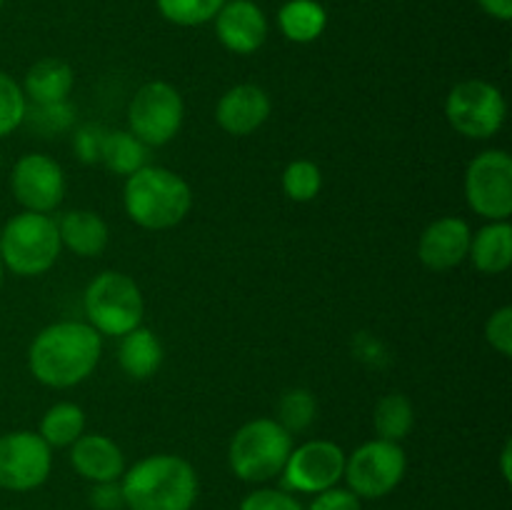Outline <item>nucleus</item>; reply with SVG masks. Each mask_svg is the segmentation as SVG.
I'll return each instance as SVG.
<instances>
[{
	"mask_svg": "<svg viewBox=\"0 0 512 510\" xmlns=\"http://www.w3.org/2000/svg\"><path fill=\"white\" fill-rule=\"evenodd\" d=\"M103 355V335L85 320L45 325L28 348V368L40 385L68 390L93 375Z\"/></svg>",
	"mask_w": 512,
	"mask_h": 510,
	"instance_id": "f257e3e1",
	"label": "nucleus"
},
{
	"mask_svg": "<svg viewBox=\"0 0 512 510\" xmlns=\"http://www.w3.org/2000/svg\"><path fill=\"white\" fill-rule=\"evenodd\" d=\"M125 510H193L198 473L183 455L155 453L125 468Z\"/></svg>",
	"mask_w": 512,
	"mask_h": 510,
	"instance_id": "f03ea898",
	"label": "nucleus"
},
{
	"mask_svg": "<svg viewBox=\"0 0 512 510\" xmlns=\"http://www.w3.org/2000/svg\"><path fill=\"white\" fill-rule=\"evenodd\" d=\"M123 208L138 228L170 230L193 208V190L183 175L163 165H145L125 178Z\"/></svg>",
	"mask_w": 512,
	"mask_h": 510,
	"instance_id": "7ed1b4c3",
	"label": "nucleus"
},
{
	"mask_svg": "<svg viewBox=\"0 0 512 510\" xmlns=\"http://www.w3.org/2000/svg\"><path fill=\"white\" fill-rule=\"evenodd\" d=\"M293 450V435L275 418H253L240 425L230 438L228 463L243 483H268L280 478Z\"/></svg>",
	"mask_w": 512,
	"mask_h": 510,
	"instance_id": "20e7f679",
	"label": "nucleus"
},
{
	"mask_svg": "<svg viewBox=\"0 0 512 510\" xmlns=\"http://www.w3.org/2000/svg\"><path fill=\"white\" fill-rule=\"evenodd\" d=\"M60 235L50 215L23 213L13 215L0 230V260L3 268L20 278H35L48 273L58 260Z\"/></svg>",
	"mask_w": 512,
	"mask_h": 510,
	"instance_id": "39448f33",
	"label": "nucleus"
},
{
	"mask_svg": "<svg viewBox=\"0 0 512 510\" xmlns=\"http://www.w3.org/2000/svg\"><path fill=\"white\" fill-rule=\"evenodd\" d=\"M83 310L85 323L93 325L100 335L120 338L143 325V290L130 275L105 270V273L95 275L85 288Z\"/></svg>",
	"mask_w": 512,
	"mask_h": 510,
	"instance_id": "423d86ee",
	"label": "nucleus"
},
{
	"mask_svg": "<svg viewBox=\"0 0 512 510\" xmlns=\"http://www.w3.org/2000/svg\"><path fill=\"white\" fill-rule=\"evenodd\" d=\"M445 118L463 138L490 140L503 130L508 103L498 85L480 78L463 80L445 98Z\"/></svg>",
	"mask_w": 512,
	"mask_h": 510,
	"instance_id": "0eeeda50",
	"label": "nucleus"
},
{
	"mask_svg": "<svg viewBox=\"0 0 512 510\" xmlns=\"http://www.w3.org/2000/svg\"><path fill=\"white\" fill-rule=\"evenodd\" d=\"M405 470L408 455L403 445L375 438L345 455L343 480L360 500H380L403 483Z\"/></svg>",
	"mask_w": 512,
	"mask_h": 510,
	"instance_id": "6e6552de",
	"label": "nucleus"
},
{
	"mask_svg": "<svg viewBox=\"0 0 512 510\" xmlns=\"http://www.w3.org/2000/svg\"><path fill=\"white\" fill-rule=\"evenodd\" d=\"M183 120V95L165 80H150L140 85L128 105V130L148 148L168 145L180 133Z\"/></svg>",
	"mask_w": 512,
	"mask_h": 510,
	"instance_id": "1a4fd4ad",
	"label": "nucleus"
},
{
	"mask_svg": "<svg viewBox=\"0 0 512 510\" xmlns=\"http://www.w3.org/2000/svg\"><path fill=\"white\" fill-rule=\"evenodd\" d=\"M465 203L475 215L493 220H510L512 215V158L505 150H483L465 170Z\"/></svg>",
	"mask_w": 512,
	"mask_h": 510,
	"instance_id": "9d476101",
	"label": "nucleus"
},
{
	"mask_svg": "<svg viewBox=\"0 0 512 510\" xmlns=\"http://www.w3.org/2000/svg\"><path fill=\"white\" fill-rule=\"evenodd\" d=\"M53 470V448L33 430L0 435V488L28 493L40 488Z\"/></svg>",
	"mask_w": 512,
	"mask_h": 510,
	"instance_id": "9b49d317",
	"label": "nucleus"
},
{
	"mask_svg": "<svg viewBox=\"0 0 512 510\" xmlns=\"http://www.w3.org/2000/svg\"><path fill=\"white\" fill-rule=\"evenodd\" d=\"M345 450L333 440H308L290 450L280 473L288 493L315 495L335 488L345 473Z\"/></svg>",
	"mask_w": 512,
	"mask_h": 510,
	"instance_id": "f8f14e48",
	"label": "nucleus"
},
{
	"mask_svg": "<svg viewBox=\"0 0 512 510\" xmlns=\"http://www.w3.org/2000/svg\"><path fill=\"white\" fill-rule=\"evenodd\" d=\"M10 190L23 210L50 215L63 203L68 183L58 160L45 153H28L13 165Z\"/></svg>",
	"mask_w": 512,
	"mask_h": 510,
	"instance_id": "ddd939ff",
	"label": "nucleus"
},
{
	"mask_svg": "<svg viewBox=\"0 0 512 510\" xmlns=\"http://www.w3.org/2000/svg\"><path fill=\"white\" fill-rule=\"evenodd\" d=\"M220 45L233 55H253L268 40V15L253 0H225L213 18Z\"/></svg>",
	"mask_w": 512,
	"mask_h": 510,
	"instance_id": "4468645a",
	"label": "nucleus"
},
{
	"mask_svg": "<svg viewBox=\"0 0 512 510\" xmlns=\"http://www.w3.org/2000/svg\"><path fill=\"white\" fill-rule=\"evenodd\" d=\"M470 238H473V230H470V225L463 218L445 215V218L433 220L420 233V263L428 270H433V273H445V270L458 268L463 260H468Z\"/></svg>",
	"mask_w": 512,
	"mask_h": 510,
	"instance_id": "2eb2a0df",
	"label": "nucleus"
},
{
	"mask_svg": "<svg viewBox=\"0 0 512 510\" xmlns=\"http://www.w3.org/2000/svg\"><path fill=\"white\" fill-rule=\"evenodd\" d=\"M270 110H273V103L265 88L255 83H240L220 95L215 105V123L228 135L243 138L268 123Z\"/></svg>",
	"mask_w": 512,
	"mask_h": 510,
	"instance_id": "dca6fc26",
	"label": "nucleus"
},
{
	"mask_svg": "<svg viewBox=\"0 0 512 510\" xmlns=\"http://www.w3.org/2000/svg\"><path fill=\"white\" fill-rule=\"evenodd\" d=\"M70 465L88 483H110L123 478L125 455L108 435L83 433L70 445Z\"/></svg>",
	"mask_w": 512,
	"mask_h": 510,
	"instance_id": "f3484780",
	"label": "nucleus"
},
{
	"mask_svg": "<svg viewBox=\"0 0 512 510\" xmlns=\"http://www.w3.org/2000/svg\"><path fill=\"white\" fill-rule=\"evenodd\" d=\"M60 245L78 258H98L110 243V228L95 210H68L55 220Z\"/></svg>",
	"mask_w": 512,
	"mask_h": 510,
	"instance_id": "a211bd4d",
	"label": "nucleus"
},
{
	"mask_svg": "<svg viewBox=\"0 0 512 510\" xmlns=\"http://www.w3.org/2000/svg\"><path fill=\"white\" fill-rule=\"evenodd\" d=\"M75 73L65 60L60 58H43L28 68L23 78L25 100L33 105H50L68 100L73 90Z\"/></svg>",
	"mask_w": 512,
	"mask_h": 510,
	"instance_id": "6ab92c4d",
	"label": "nucleus"
},
{
	"mask_svg": "<svg viewBox=\"0 0 512 510\" xmlns=\"http://www.w3.org/2000/svg\"><path fill=\"white\" fill-rule=\"evenodd\" d=\"M468 258L483 275H503L512 265V225L510 220H493L470 238Z\"/></svg>",
	"mask_w": 512,
	"mask_h": 510,
	"instance_id": "aec40b11",
	"label": "nucleus"
},
{
	"mask_svg": "<svg viewBox=\"0 0 512 510\" xmlns=\"http://www.w3.org/2000/svg\"><path fill=\"white\" fill-rule=\"evenodd\" d=\"M163 343L150 328L138 325L130 333L120 335L118 365L130 380H148L163 365Z\"/></svg>",
	"mask_w": 512,
	"mask_h": 510,
	"instance_id": "412c9836",
	"label": "nucleus"
},
{
	"mask_svg": "<svg viewBox=\"0 0 512 510\" xmlns=\"http://www.w3.org/2000/svg\"><path fill=\"white\" fill-rule=\"evenodd\" d=\"M278 28L290 43L308 45L328 28V13L318 0H288L278 10Z\"/></svg>",
	"mask_w": 512,
	"mask_h": 510,
	"instance_id": "4be33fe9",
	"label": "nucleus"
},
{
	"mask_svg": "<svg viewBox=\"0 0 512 510\" xmlns=\"http://www.w3.org/2000/svg\"><path fill=\"white\" fill-rule=\"evenodd\" d=\"M150 148L143 140L135 138L130 130H105L103 150H100V163L113 175H133L135 170L145 168Z\"/></svg>",
	"mask_w": 512,
	"mask_h": 510,
	"instance_id": "5701e85b",
	"label": "nucleus"
},
{
	"mask_svg": "<svg viewBox=\"0 0 512 510\" xmlns=\"http://www.w3.org/2000/svg\"><path fill=\"white\" fill-rule=\"evenodd\" d=\"M85 433V413L75 403H55L40 418L38 435L50 448H70Z\"/></svg>",
	"mask_w": 512,
	"mask_h": 510,
	"instance_id": "b1692460",
	"label": "nucleus"
},
{
	"mask_svg": "<svg viewBox=\"0 0 512 510\" xmlns=\"http://www.w3.org/2000/svg\"><path fill=\"white\" fill-rule=\"evenodd\" d=\"M413 425V403L403 393H390L378 400V405L373 410V428L378 433V438L390 440V443H400V440L408 438Z\"/></svg>",
	"mask_w": 512,
	"mask_h": 510,
	"instance_id": "393cba45",
	"label": "nucleus"
},
{
	"mask_svg": "<svg viewBox=\"0 0 512 510\" xmlns=\"http://www.w3.org/2000/svg\"><path fill=\"white\" fill-rule=\"evenodd\" d=\"M223 3L225 0H155L158 13L168 23L180 25V28H198V25L213 23Z\"/></svg>",
	"mask_w": 512,
	"mask_h": 510,
	"instance_id": "a878e982",
	"label": "nucleus"
},
{
	"mask_svg": "<svg viewBox=\"0 0 512 510\" xmlns=\"http://www.w3.org/2000/svg\"><path fill=\"white\" fill-rule=\"evenodd\" d=\"M280 183H283V193L293 203H310V200L318 198L320 188H323V173L313 160L300 158L285 165Z\"/></svg>",
	"mask_w": 512,
	"mask_h": 510,
	"instance_id": "bb28decb",
	"label": "nucleus"
},
{
	"mask_svg": "<svg viewBox=\"0 0 512 510\" xmlns=\"http://www.w3.org/2000/svg\"><path fill=\"white\" fill-rule=\"evenodd\" d=\"M318 413V403H315V395L305 388H293L285 390L283 398L278 403V423L288 430L290 435L300 433V430L310 428Z\"/></svg>",
	"mask_w": 512,
	"mask_h": 510,
	"instance_id": "cd10ccee",
	"label": "nucleus"
},
{
	"mask_svg": "<svg viewBox=\"0 0 512 510\" xmlns=\"http://www.w3.org/2000/svg\"><path fill=\"white\" fill-rule=\"evenodd\" d=\"M28 100L13 75L0 70V138H8L23 125Z\"/></svg>",
	"mask_w": 512,
	"mask_h": 510,
	"instance_id": "c85d7f7f",
	"label": "nucleus"
},
{
	"mask_svg": "<svg viewBox=\"0 0 512 510\" xmlns=\"http://www.w3.org/2000/svg\"><path fill=\"white\" fill-rule=\"evenodd\" d=\"M75 110L68 100L63 103H50V105H30L25 110L23 123H30L40 135H58L73 125Z\"/></svg>",
	"mask_w": 512,
	"mask_h": 510,
	"instance_id": "c756f323",
	"label": "nucleus"
},
{
	"mask_svg": "<svg viewBox=\"0 0 512 510\" xmlns=\"http://www.w3.org/2000/svg\"><path fill=\"white\" fill-rule=\"evenodd\" d=\"M485 340H488L490 348L495 353H500L503 358L512 355V308L503 305V308L493 310L488 320H485Z\"/></svg>",
	"mask_w": 512,
	"mask_h": 510,
	"instance_id": "7c9ffc66",
	"label": "nucleus"
},
{
	"mask_svg": "<svg viewBox=\"0 0 512 510\" xmlns=\"http://www.w3.org/2000/svg\"><path fill=\"white\" fill-rule=\"evenodd\" d=\"M238 510H305L300 500L288 490L258 488L248 493L240 503Z\"/></svg>",
	"mask_w": 512,
	"mask_h": 510,
	"instance_id": "2f4dec72",
	"label": "nucleus"
},
{
	"mask_svg": "<svg viewBox=\"0 0 512 510\" xmlns=\"http://www.w3.org/2000/svg\"><path fill=\"white\" fill-rule=\"evenodd\" d=\"M103 138H105V128H100V125H83V128H78L73 135L75 155L88 165L100 163Z\"/></svg>",
	"mask_w": 512,
	"mask_h": 510,
	"instance_id": "473e14b6",
	"label": "nucleus"
},
{
	"mask_svg": "<svg viewBox=\"0 0 512 510\" xmlns=\"http://www.w3.org/2000/svg\"><path fill=\"white\" fill-rule=\"evenodd\" d=\"M305 510H363V500L348 488H328L323 493H315Z\"/></svg>",
	"mask_w": 512,
	"mask_h": 510,
	"instance_id": "72a5a7b5",
	"label": "nucleus"
},
{
	"mask_svg": "<svg viewBox=\"0 0 512 510\" xmlns=\"http://www.w3.org/2000/svg\"><path fill=\"white\" fill-rule=\"evenodd\" d=\"M90 505H93L95 510H125L123 485H120V480L93 483V490H90Z\"/></svg>",
	"mask_w": 512,
	"mask_h": 510,
	"instance_id": "f704fd0d",
	"label": "nucleus"
},
{
	"mask_svg": "<svg viewBox=\"0 0 512 510\" xmlns=\"http://www.w3.org/2000/svg\"><path fill=\"white\" fill-rule=\"evenodd\" d=\"M478 5L485 15L500 20V23H508L512 18V0H478Z\"/></svg>",
	"mask_w": 512,
	"mask_h": 510,
	"instance_id": "c9c22d12",
	"label": "nucleus"
},
{
	"mask_svg": "<svg viewBox=\"0 0 512 510\" xmlns=\"http://www.w3.org/2000/svg\"><path fill=\"white\" fill-rule=\"evenodd\" d=\"M500 473H503V480L505 483H510L512 480V443L503 445V450H500Z\"/></svg>",
	"mask_w": 512,
	"mask_h": 510,
	"instance_id": "e433bc0d",
	"label": "nucleus"
},
{
	"mask_svg": "<svg viewBox=\"0 0 512 510\" xmlns=\"http://www.w3.org/2000/svg\"><path fill=\"white\" fill-rule=\"evenodd\" d=\"M3 278H5V268H3V260H0V288H3Z\"/></svg>",
	"mask_w": 512,
	"mask_h": 510,
	"instance_id": "4c0bfd02",
	"label": "nucleus"
},
{
	"mask_svg": "<svg viewBox=\"0 0 512 510\" xmlns=\"http://www.w3.org/2000/svg\"><path fill=\"white\" fill-rule=\"evenodd\" d=\"M3 3H5V0H0V10H3Z\"/></svg>",
	"mask_w": 512,
	"mask_h": 510,
	"instance_id": "58836bf2",
	"label": "nucleus"
},
{
	"mask_svg": "<svg viewBox=\"0 0 512 510\" xmlns=\"http://www.w3.org/2000/svg\"><path fill=\"white\" fill-rule=\"evenodd\" d=\"M0 165H3V158H0Z\"/></svg>",
	"mask_w": 512,
	"mask_h": 510,
	"instance_id": "ea45409f",
	"label": "nucleus"
}]
</instances>
